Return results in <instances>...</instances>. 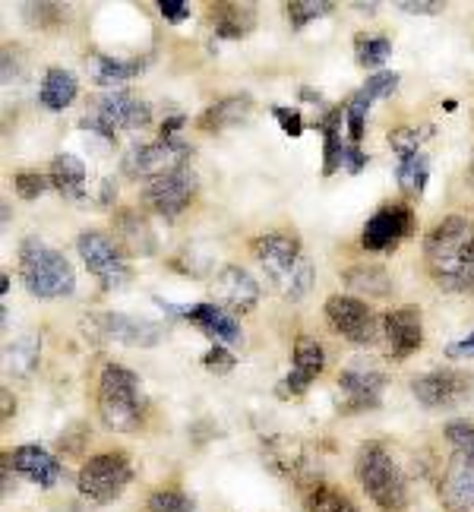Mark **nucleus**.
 <instances>
[{
    "label": "nucleus",
    "mask_w": 474,
    "mask_h": 512,
    "mask_svg": "<svg viewBox=\"0 0 474 512\" xmlns=\"http://www.w3.org/2000/svg\"><path fill=\"white\" fill-rule=\"evenodd\" d=\"M427 275L440 291L474 298V222L465 215H446L424 238Z\"/></svg>",
    "instance_id": "obj_1"
},
{
    "label": "nucleus",
    "mask_w": 474,
    "mask_h": 512,
    "mask_svg": "<svg viewBox=\"0 0 474 512\" xmlns=\"http://www.w3.org/2000/svg\"><path fill=\"white\" fill-rule=\"evenodd\" d=\"M253 256L263 266L266 279L272 288L282 294L285 301H301L313 288V263L304 253L301 241L288 231H266L260 238H253Z\"/></svg>",
    "instance_id": "obj_2"
},
{
    "label": "nucleus",
    "mask_w": 474,
    "mask_h": 512,
    "mask_svg": "<svg viewBox=\"0 0 474 512\" xmlns=\"http://www.w3.org/2000/svg\"><path fill=\"white\" fill-rule=\"evenodd\" d=\"M19 279H23L29 294L42 301L70 298L76 291V275L73 266L67 263V256L48 247L35 234L19 244Z\"/></svg>",
    "instance_id": "obj_3"
},
{
    "label": "nucleus",
    "mask_w": 474,
    "mask_h": 512,
    "mask_svg": "<svg viewBox=\"0 0 474 512\" xmlns=\"http://www.w3.org/2000/svg\"><path fill=\"white\" fill-rule=\"evenodd\" d=\"M354 475H358L364 494L373 500V506L383 512H405L408 509V481L402 475L399 462L383 443L361 446L354 459Z\"/></svg>",
    "instance_id": "obj_4"
},
{
    "label": "nucleus",
    "mask_w": 474,
    "mask_h": 512,
    "mask_svg": "<svg viewBox=\"0 0 474 512\" xmlns=\"http://www.w3.org/2000/svg\"><path fill=\"white\" fill-rule=\"evenodd\" d=\"M98 418L114 433H130L143 424L140 377L124 364H105L98 377Z\"/></svg>",
    "instance_id": "obj_5"
},
{
    "label": "nucleus",
    "mask_w": 474,
    "mask_h": 512,
    "mask_svg": "<svg viewBox=\"0 0 474 512\" xmlns=\"http://www.w3.org/2000/svg\"><path fill=\"white\" fill-rule=\"evenodd\" d=\"M152 121V108L143 98H136L127 89L102 92L92 98L89 114L79 117V130L102 136L105 143H114L121 130H143Z\"/></svg>",
    "instance_id": "obj_6"
},
{
    "label": "nucleus",
    "mask_w": 474,
    "mask_h": 512,
    "mask_svg": "<svg viewBox=\"0 0 474 512\" xmlns=\"http://www.w3.org/2000/svg\"><path fill=\"white\" fill-rule=\"evenodd\" d=\"M133 481V465L124 452H98V456L86 459L76 475V490L89 503H114L124 494Z\"/></svg>",
    "instance_id": "obj_7"
},
{
    "label": "nucleus",
    "mask_w": 474,
    "mask_h": 512,
    "mask_svg": "<svg viewBox=\"0 0 474 512\" xmlns=\"http://www.w3.org/2000/svg\"><path fill=\"white\" fill-rule=\"evenodd\" d=\"M76 250H79V256H83L86 269L92 272V279L102 285V291H117L133 279L121 241L108 238V234L83 231L76 241Z\"/></svg>",
    "instance_id": "obj_8"
},
{
    "label": "nucleus",
    "mask_w": 474,
    "mask_h": 512,
    "mask_svg": "<svg viewBox=\"0 0 474 512\" xmlns=\"http://www.w3.org/2000/svg\"><path fill=\"white\" fill-rule=\"evenodd\" d=\"M323 313H326V323L335 336H342L351 345L370 348L383 332L380 329L383 320H377V313L367 307V301L351 298V294H332L323 307Z\"/></svg>",
    "instance_id": "obj_9"
},
{
    "label": "nucleus",
    "mask_w": 474,
    "mask_h": 512,
    "mask_svg": "<svg viewBox=\"0 0 474 512\" xmlns=\"http://www.w3.org/2000/svg\"><path fill=\"white\" fill-rule=\"evenodd\" d=\"M196 187H200L196 171L190 165H181L143 187V206L155 215H162V219L174 222L177 215L187 212V206L196 200Z\"/></svg>",
    "instance_id": "obj_10"
},
{
    "label": "nucleus",
    "mask_w": 474,
    "mask_h": 512,
    "mask_svg": "<svg viewBox=\"0 0 474 512\" xmlns=\"http://www.w3.org/2000/svg\"><path fill=\"white\" fill-rule=\"evenodd\" d=\"M83 332L92 342H121V345H143V348H152L162 339V326L114 310L89 313L83 320Z\"/></svg>",
    "instance_id": "obj_11"
},
{
    "label": "nucleus",
    "mask_w": 474,
    "mask_h": 512,
    "mask_svg": "<svg viewBox=\"0 0 474 512\" xmlns=\"http://www.w3.org/2000/svg\"><path fill=\"white\" fill-rule=\"evenodd\" d=\"M190 146L181 143H165V140H155V143H136L121 162V171L130 181H155L181 165H190Z\"/></svg>",
    "instance_id": "obj_12"
},
{
    "label": "nucleus",
    "mask_w": 474,
    "mask_h": 512,
    "mask_svg": "<svg viewBox=\"0 0 474 512\" xmlns=\"http://www.w3.org/2000/svg\"><path fill=\"white\" fill-rule=\"evenodd\" d=\"M414 234V212L405 203H386L370 215L361 231V247L373 253H389Z\"/></svg>",
    "instance_id": "obj_13"
},
{
    "label": "nucleus",
    "mask_w": 474,
    "mask_h": 512,
    "mask_svg": "<svg viewBox=\"0 0 474 512\" xmlns=\"http://www.w3.org/2000/svg\"><path fill=\"white\" fill-rule=\"evenodd\" d=\"M386 377L380 370L351 364L339 373V415H364V411L380 408Z\"/></svg>",
    "instance_id": "obj_14"
},
{
    "label": "nucleus",
    "mask_w": 474,
    "mask_h": 512,
    "mask_svg": "<svg viewBox=\"0 0 474 512\" xmlns=\"http://www.w3.org/2000/svg\"><path fill=\"white\" fill-rule=\"evenodd\" d=\"M155 304L174 313V317H181L187 323H193L200 332L215 342V345H241L244 342V329L241 323L234 320V313L222 310L219 304H190V307H174V304H165L162 298H155Z\"/></svg>",
    "instance_id": "obj_15"
},
{
    "label": "nucleus",
    "mask_w": 474,
    "mask_h": 512,
    "mask_svg": "<svg viewBox=\"0 0 474 512\" xmlns=\"http://www.w3.org/2000/svg\"><path fill=\"white\" fill-rule=\"evenodd\" d=\"M383 342L389 361H408L414 351L424 345V317L421 307H395L383 313Z\"/></svg>",
    "instance_id": "obj_16"
},
{
    "label": "nucleus",
    "mask_w": 474,
    "mask_h": 512,
    "mask_svg": "<svg viewBox=\"0 0 474 512\" xmlns=\"http://www.w3.org/2000/svg\"><path fill=\"white\" fill-rule=\"evenodd\" d=\"M326 370V351L323 345L310 339V336H298L294 342V354H291V370L288 377L275 386V396L279 399H298L313 386V380Z\"/></svg>",
    "instance_id": "obj_17"
},
{
    "label": "nucleus",
    "mask_w": 474,
    "mask_h": 512,
    "mask_svg": "<svg viewBox=\"0 0 474 512\" xmlns=\"http://www.w3.org/2000/svg\"><path fill=\"white\" fill-rule=\"evenodd\" d=\"M471 389V377L456 367H440L430 370L424 377H418L411 383L414 399H418L424 408H452L459 405Z\"/></svg>",
    "instance_id": "obj_18"
},
{
    "label": "nucleus",
    "mask_w": 474,
    "mask_h": 512,
    "mask_svg": "<svg viewBox=\"0 0 474 512\" xmlns=\"http://www.w3.org/2000/svg\"><path fill=\"white\" fill-rule=\"evenodd\" d=\"M260 294L263 291L256 285V279L237 263L222 266L212 279V298H215L212 304H219L228 313H250L260 304Z\"/></svg>",
    "instance_id": "obj_19"
},
{
    "label": "nucleus",
    "mask_w": 474,
    "mask_h": 512,
    "mask_svg": "<svg viewBox=\"0 0 474 512\" xmlns=\"http://www.w3.org/2000/svg\"><path fill=\"white\" fill-rule=\"evenodd\" d=\"M263 459L266 465L282 478H294V481H304L307 478V446L298 437H285V433H275V437L263 440Z\"/></svg>",
    "instance_id": "obj_20"
},
{
    "label": "nucleus",
    "mask_w": 474,
    "mask_h": 512,
    "mask_svg": "<svg viewBox=\"0 0 474 512\" xmlns=\"http://www.w3.org/2000/svg\"><path fill=\"white\" fill-rule=\"evenodd\" d=\"M440 503L449 512H474V462L465 456H452L443 481H440Z\"/></svg>",
    "instance_id": "obj_21"
},
{
    "label": "nucleus",
    "mask_w": 474,
    "mask_h": 512,
    "mask_svg": "<svg viewBox=\"0 0 474 512\" xmlns=\"http://www.w3.org/2000/svg\"><path fill=\"white\" fill-rule=\"evenodd\" d=\"M10 462V468H16L19 475H23L29 484H35V487H54L57 481H61V475H64V468H61V462H57L48 449H42V446H19V449H13V456L7 459Z\"/></svg>",
    "instance_id": "obj_22"
},
{
    "label": "nucleus",
    "mask_w": 474,
    "mask_h": 512,
    "mask_svg": "<svg viewBox=\"0 0 474 512\" xmlns=\"http://www.w3.org/2000/svg\"><path fill=\"white\" fill-rule=\"evenodd\" d=\"M209 23L212 32L225 38V42H234V38H244L253 32L256 26V7L253 4H212L209 7Z\"/></svg>",
    "instance_id": "obj_23"
},
{
    "label": "nucleus",
    "mask_w": 474,
    "mask_h": 512,
    "mask_svg": "<svg viewBox=\"0 0 474 512\" xmlns=\"http://www.w3.org/2000/svg\"><path fill=\"white\" fill-rule=\"evenodd\" d=\"M253 111V98L250 95H228V98H219L215 105H209L196 127L206 130V133H219V130H228L234 124H244Z\"/></svg>",
    "instance_id": "obj_24"
},
{
    "label": "nucleus",
    "mask_w": 474,
    "mask_h": 512,
    "mask_svg": "<svg viewBox=\"0 0 474 512\" xmlns=\"http://www.w3.org/2000/svg\"><path fill=\"white\" fill-rule=\"evenodd\" d=\"M48 181L57 193L67 196V200H83L86 196V162L76 159L70 152L54 155Z\"/></svg>",
    "instance_id": "obj_25"
},
{
    "label": "nucleus",
    "mask_w": 474,
    "mask_h": 512,
    "mask_svg": "<svg viewBox=\"0 0 474 512\" xmlns=\"http://www.w3.org/2000/svg\"><path fill=\"white\" fill-rule=\"evenodd\" d=\"M146 57H95L92 61V76L98 86H105L108 92L121 89L124 83L136 80L146 70Z\"/></svg>",
    "instance_id": "obj_26"
},
{
    "label": "nucleus",
    "mask_w": 474,
    "mask_h": 512,
    "mask_svg": "<svg viewBox=\"0 0 474 512\" xmlns=\"http://www.w3.org/2000/svg\"><path fill=\"white\" fill-rule=\"evenodd\" d=\"M76 92H79L76 76L64 67H51L45 73L42 86H38V102H42V108H48V111H64L73 105Z\"/></svg>",
    "instance_id": "obj_27"
},
{
    "label": "nucleus",
    "mask_w": 474,
    "mask_h": 512,
    "mask_svg": "<svg viewBox=\"0 0 474 512\" xmlns=\"http://www.w3.org/2000/svg\"><path fill=\"white\" fill-rule=\"evenodd\" d=\"M114 231H117V238H121V247H130L133 253H152L155 250L152 228L136 209H117L114 212Z\"/></svg>",
    "instance_id": "obj_28"
},
{
    "label": "nucleus",
    "mask_w": 474,
    "mask_h": 512,
    "mask_svg": "<svg viewBox=\"0 0 474 512\" xmlns=\"http://www.w3.org/2000/svg\"><path fill=\"white\" fill-rule=\"evenodd\" d=\"M342 279L351 291H361V294H367V298H386V294H392V279L383 266L361 263V266L348 269Z\"/></svg>",
    "instance_id": "obj_29"
},
{
    "label": "nucleus",
    "mask_w": 474,
    "mask_h": 512,
    "mask_svg": "<svg viewBox=\"0 0 474 512\" xmlns=\"http://www.w3.org/2000/svg\"><path fill=\"white\" fill-rule=\"evenodd\" d=\"M389 54H392V42L386 35H380V32H358L354 35V61H358L361 67L377 70L389 61Z\"/></svg>",
    "instance_id": "obj_30"
},
{
    "label": "nucleus",
    "mask_w": 474,
    "mask_h": 512,
    "mask_svg": "<svg viewBox=\"0 0 474 512\" xmlns=\"http://www.w3.org/2000/svg\"><path fill=\"white\" fill-rule=\"evenodd\" d=\"M304 509L307 512H361L351 503V497H345L339 487H329V484H310L304 494Z\"/></svg>",
    "instance_id": "obj_31"
},
{
    "label": "nucleus",
    "mask_w": 474,
    "mask_h": 512,
    "mask_svg": "<svg viewBox=\"0 0 474 512\" xmlns=\"http://www.w3.org/2000/svg\"><path fill=\"white\" fill-rule=\"evenodd\" d=\"M38 358H42V339L38 336H19L13 339V345L7 348V367L16 373V377H29V373L38 367Z\"/></svg>",
    "instance_id": "obj_32"
},
{
    "label": "nucleus",
    "mask_w": 474,
    "mask_h": 512,
    "mask_svg": "<svg viewBox=\"0 0 474 512\" xmlns=\"http://www.w3.org/2000/svg\"><path fill=\"white\" fill-rule=\"evenodd\" d=\"M395 177H399V187L405 193H414L421 196L424 187H427V177H430V162L424 159V155H408V159L399 162V168H395Z\"/></svg>",
    "instance_id": "obj_33"
},
{
    "label": "nucleus",
    "mask_w": 474,
    "mask_h": 512,
    "mask_svg": "<svg viewBox=\"0 0 474 512\" xmlns=\"http://www.w3.org/2000/svg\"><path fill=\"white\" fill-rule=\"evenodd\" d=\"M146 512H196V506L181 487H158L146 500Z\"/></svg>",
    "instance_id": "obj_34"
},
{
    "label": "nucleus",
    "mask_w": 474,
    "mask_h": 512,
    "mask_svg": "<svg viewBox=\"0 0 474 512\" xmlns=\"http://www.w3.org/2000/svg\"><path fill=\"white\" fill-rule=\"evenodd\" d=\"M288 10V23L291 29H304L307 23H313V19H323L335 10V4H329V0H291V4H285Z\"/></svg>",
    "instance_id": "obj_35"
},
{
    "label": "nucleus",
    "mask_w": 474,
    "mask_h": 512,
    "mask_svg": "<svg viewBox=\"0 0 474 512\" xmlns=\"http://www.w3.org/2000/svg\"><path fill=\"white\" fill-rule=\"evenodd\" d=\"M395 89H399V73H389V70H383V73H373L370 80L354 92V98H358L361 105H373V102H380V98H386V95H392Z\"/></svg>",
    "instance_id": "obj_36"
},
{
    "label": "nucleus",
    "mask_w": 474,
    "mask_h": 512,
    "mask_svg": "<svg viewBox=\"0 0 474 512\" xmlns=\"http://www.w3.org/2000/svg\"><path fill=\"white\" fill-rule=\"evenodd\" d=\"M446 443L452 446V456H465L474 462V424L449 421L446 424Z\"/></svg>",
    "instance_id": "obj_37"
},
{
    "label": "nucleus",
    "mask_w": 474,
    "mask_h": 512,
    "mask_svg": "<svg viewBox=\"0 0 474 512\" xmlns=\"http://www.w3.org/2000/svg\"><path fill=\"white\" fill-rule=\"evenodd\" d=\"M421 143H424V130H418V127H395V130H389V146L399 152V159L418 155Z\"/></svg>",
    "instance_id": "obj_38"
},
{
    "label": "nucleus",
    "mask_w": 474,
    "mask_h": 512,
    "mask_svg": "<svg viewBox=\"0 0 474 512\" xmlns=\"http://www.w3.org/2000/svg\"><path fill=\"white\" fill-rule=\"evenodd\" d=\"M13 190L23 196V200H38L48 190V177L38 171H16L13 174Z\"/></svg>",
    "instance_id": "obj_39"
},
{
    "label": "nucleus",
    "mask_w": 474,
    "mask_h": 512,
    "mask_svg": "<svg viewBox=\"0 0 474 512\" xmlns=\"http://www.w3.org/2000/svg\"><path fill=\"white\" fill-rule=\"evenodd\" d=\"M234 354L225 348V345H212L209 351H206V358H203V367L209 370V373H215V377H222V373H231L234 370Z\"/></svg>",
    "instance_id": "obj_40"
},
{
    "label": "nucleus",
    "mask_w": 474,
    "mask_h": 512,
    "mask_svg": "<svg viewBox=\"0 0 474 512\" xmlns=\"http://www.w3.org/2000/svg\"><path fill=\"white\" fill-rule=\"evenodd\" d=\"M26 16L32 19L35 26L51 29L54 23H61V19H64V7L61 4H29L26 7Z\"/></svg>",
    "instance_id": "obj_41"
},
{
    "label": "nucleus",
    "mask_w": 474,
    "mask_h": 512,
    "mask_svg": "<svg viewBox=\"0 0 474 512\" xmlns=\"http://www.w3.org/2000/svg\"><path fill=\"white\" fill-rule=\"evenodd\" d=\"M272 117H275V121H279L282 133H285V136H291V140H298V136L304 133V117H301V111L275 105V108H272Z\"/></svg>",
    "instance_id": "obj_42"
},
{
    "label": "nucleus",
    "mask_w": 474,
    "mask_h": 512,
    "mask_svg": "<svg viewBox=\"0 0 474 512\" xmlns=\"http://www.w3.org/2000/svg\"><path fill=\"white\" fill-rule=\"evenodd\" d=\"M395 10L411 13V16H433V13H443L446 4H440V0H399Z\"/></svg>",
    "instance_id": "obj_43"
},
{
    "label": "nucleus",
    "mask_w": 474,
    "mask_h": 512,
    "mask_svg": "<svg viewBox=\"0 0 474 512\" xmlns=\"http://www.w3.org/2000/svg\"><path fill=\"white\" fill-rule=\"evenodd\" d=\"M158 13H162L165 23H184V19H190V4L187 0H158Z\"/></svg>",
    "instance_id": "obj_44"
},
{
    "label": "nucleus",
    "mask_w": 474,
    "mask_h": 512,
    "mask_svg": "<svg viewBox=\"0 0 474 512\" xmlns=\"http://www.w3.org/2000/svg\"><path fill=\"white\" fill-rule=\"evenodd\" d=\"M342 168H345L348 174H361V171L367 168V155L361 152V146H354V143H348V146H345Z\"/></svg>",
    "instance_id": "obj_45"
},
{
    "label": "nucleus",
    "mask_w": 474,
    "mask_h": 512,
    "mask_svg": "<svg viewBox=\"0 0 474 512\" xmlns=\"http://www.w3.org/2000/svg\"><path fill=\"white\" fill-rule=\"evenodd\" d=\"M446 358H474V332H471V336H465L462 342L446 345Z\"/></svg>",
    "instance_id": "obj_46"
},
{
    "label": "nucleus",
    "mask_w": 474,
    "mask_h": 512,
    "mask_svg": "<svg viewBox=\"0 0 474 512\" xmlns=\"http://www.w3.org/2000/svg\"><path fill=\"white\" fill-rule=\"evenodd\" d=\"M4 418H10V389H4Z\"/></svg>",
    "instance_id": "obj_47"
},
{
    "label": "nucleus",
    "mask_w": 474,
    "mask_h": 512,
    "mask_svg": "<svg viewBox=\"0 0 474 512\" xmlns=\"http://www.w3.org/2000/svg\"><path fill=\"white\" fill-rule=\"evenodd\" d=\"M468 177H471V187H474V155H471V168H468Z\"/></svg>",
    "instance_id": "obj_48"
}]
</instances>
